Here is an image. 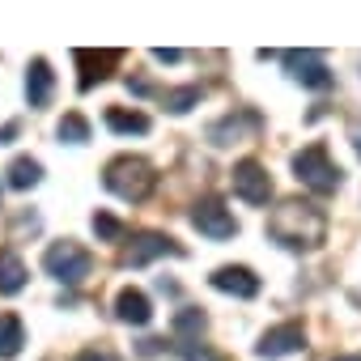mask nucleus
Listing matches in <instances>:
<instances>
[{
  "label": "nucleus",
  "mask_w": 361,
  "mask_h": 361,
  "mask_svg": "<svg viewBox=\"0 0 361 361\" xmlns=\"http://www.w3.org/2000/svg\"><path fill=\"white\" fill-rule=\"evenodd\" d=\"M77 361H115V357H111V353H98V348H85Z\"/></svg>",
  "instance_id": "nucleus-24"
},
{
  "label": "nucleus",
  "mask_w": 361,
  "mask_h": 361,
  "mask_svg": "<svg viewBox=\"0 0 361 361\" xmlns=\"http://www.w3.org/2000/svg\"><path fill=\"white\" fill-rule=\"evenodd\" d=\"M234 192L247 200V204H268L272 196V178L259 161H238L234 166Z\"/></svg>",
  "instance_id": "nucleus-5"
},
{
  "label": "nucleus",
  "mask_w": 361,
  "mask_h": 361,
  "mask_svg": "<svg viewBox=\"0 0 361 361\" xmlns=\"http://www.w3.org/2000/svg\"><path fill=\"white\" fill-rule=\"evenodd\" d=\"M43 178V166L35 161V157H13V166H9V188H18V192H26V188H35Z\"/></svg>",
  "instance_id": "nucleus-16"
},
{
  "label": "nucleus",
  "mask_w": 361,
  "mask_h": 361,
  "mask_svg": "<svg viewBox=\"0 0 361 361\" xmlns=\"http://www.w3.org/2000/svg\"><path fill=\"white\" fill-rule=\"evenodd\" d=\"M268 234L289 247V251H310L327 238V217L319 204L310 200H285L272 217H268Z\"/></svg>",
  "instance_id": "nucleus-1"
},
{
  "label": "nucleus",
  "mask_w": 361,
  "mask_h": 361,
  "mask_svg": "<svg viewBox=\"0 0 361 361\" xmlns=\"http://www.w3.org/2000/svg\"><path fill=\"white\" fill-rule=\"evenodd\" d=\"M102 183H106V192H115L119 200H145L149 192H153V183H157V174H153V166L145 161V157H115V161H106V174H102Z\"/></svg>",
  "instance_id": "nucleus-2"
},
{
  "label": "nucleus",
  "mask_w": 361,
  "mask_h": 361,
  "mask_svg": "<svg viewBox=\"0 0 361 361\" xmlns=\"http://www.w3.org/2000/svg\"><path fill=\"white\" fill-rule=\"evenodd\" d=\"M43 268L56 276V281H64V285H81L85 276H90V268H94V259H90V251L81 247V243H51L47 247V255H43Z\"/></svg>",
  "instance_id": "nucleus-4"
},
{
  "label": "nucleus",
  "mask_w": 361,
  "mask_h": 361,
  "mask_svg": "<svg viewBox=\"0 0 361 361\" xmlns=\"http://www.w3.org/2000/svg\"><path fill=\"white\" fill-rule=\"evenodd\" d=\"M157 255H178V247H174L166 234H153V230L136 234L132 247H128V264H132V268H140V264H149V259H157Z\"/></svg>",
  "instance_id": "nucleus-9"
},
{
  "label": "nucleus",
  "mask_w": 361,
  "mask_h": 361,
  "mask_svg": "<svg viewBox=\"0 0 361 361\" xmlns=\"http://www.w3.org/2000/svg\"><path fill=\"white\" fill-rule=\"evenodd\" d=\"M331 361H361V357H331Z\"/></svg>",
  "instance_id": "nucleus-26"
},
{
  "label": "nucleus",
  "mask_w": 361,
  "mask_h": 361,
  "mask_svg": "<svg viewBox=\"0 0 361 361\" xmlns=\"http://www.w3.org/2000/svg\"><path fill=\"white\" fill-rule=\"evenodd\" d=\"M302 344H306V331H302V323H281V327H272V331H264V336H259L255 353H259L264 361H276V357H289V353H298Z\"/></svg>",
  "instance_id": "nucleus-7"
},
{
  "label": "nucleus",
  "mask_w": 361,
  "mask_h": 361,
  "mask_svg": "<svg viewBox=\"0 0 361 361\" xmlns=\"http://www.w3.org/2000/svg\"><path fill=\"white\" fill-rule=\"evenodd\" d=\"M255 123H259L255 115H238V119L230 115V119H221V123H217V128H213L209 136H213V145H226V136H238L243 128H255Z\"/></svg>",
  "instance_id": "nucleus-18"
},
{
  "label": "nucleus",
  "mask_w": 361,
  "mask_h": 361,
  "mask_svg": "<svg viewBox=\"0 0 361 361\" xmlns=\"http://www.w3.org/2000/svg\"><path fill=\"white\" fill-rule=\"evenodd\" d=\"M200 327H204V314H200V310H183V314L174 319V331H178V336H188V331H200Z\"/></svg>",
  "instance_id": "nucleus-22"
},
{
  "label": "nucleus",
  "mask_w": 361,
  "mask_h": 361,
  "mask_svg": "<svg viewBox=\"0 0 361 361\" xmlns=\"http://www.w3.org/2000/svg\"><path fill=\"white\" fill-rule=\"evenodd\" d=\"M22 344H26L22 319H18V314H0V357H18Z\"/></svg>",
  "instance_id": "nucleus-15"
},
{
  "label": "nucleus",
  "mask_w": 361,
  "mask_h": 361,
  "mask_svg": "<svg viewBox=\"0 0 361 361\" xmlns=\"http://www.w3.org/2000/svg\"><path fill=\"white\" fill-rule=\"evenodd\" d=\"M94 234H98V238H106V243H115V238L123 234V226H119L111 213H94Z\"/></svg>",
  "instance_id": "nucleus-21"
},
{
  "label": "nucleus",
  "mask_w": 361,
  "mask_h": 361,
  "mask_svg": "<svg viewBox=\"0 0 361 361\" xmlns=\"http://www.w3.org/2000/svg\"><path fill=\"white\" fill-rule=\"evenodd\" d=\"M285 64H289V73H293L302 85H310V90H327V85H331V73H327V64H323L319 51H289Z\"/></svg>",
  "instance_id": "nucleus-8"
},
{
  "label": "nucleus",
  "mask_w": 361,
  "mask_h": 361,
  "mask_svg": "<svg viewBox=\"0 0 361 361\" xmlns=\"http://www.w3.org/2000/svg\"><path fill=\"white\" fill-rule=\"evenodd\" d=\"M115 314H119V323L145 327V323L153 319V306H149V298H145L140 289H123V293L115 298Z\"/></svg>",
  "instance_id": "nucleus-12"
},
{
  "label": "nucleus",
  "mask_w": 361,
  "mask_h": 361,
  "mask_svg": "<svg viewBox=\"0 0 361 361\" xmlns=\"http://www.w3.org/2000/svg\"><path fill=\"white\" fill-rule=\"evenodd\" d=\"M213 289L234 293V298H255L259 293V276L251 268H217L213 272Z\"/></svg>",
  "instance_id": "nucleus-10"
},
{
  "label": "nucleus",
  "mask_w": 361,
  "mask_h": 361,
  "mask_svg": "<svg viewBox=\"0 0 361 361\" xmlns=\"http://www.w3.org/2000/svg\"><path fill=\"white\" fill-rule=\"evenodd\" d=\"M26 289V264L13 251H0V293H22Z\"/></svg>",
  "instance_id": "nucleus-14"
},
{
  "label": "nucleus",
  "mask_w": 361,
  "mask_h": 361,
  "mask_svg": "<svg viewBox=\"0 0 361 361\" xmlns=\"http://www.w3.org/2000/svg\"><path fill=\"white\" fill-rule=\"evenodd\" d=\"M73 60L85 68L81 73V90H90L94 81H106V73L119 64V51H73Z\"/></svg>",
  "instance_id": "nucleus-11"
},
{
  "label": "nucleus",
  "mask_w": 361,
  "mask_h": 361,
  "mask_svg": "<svg viewBox=\"0 0 361 361\" xmlns=\"http://www.w3.org/2000/svg\"><path fill=\"white\" fill-rule=\"evenodd\" d=\"M196 102H200V90H196V85H188V90H170V94H166V106H170L174 115H183V111H192Z\"/></svg>",
  "instance_id": "nucleus-20"
},
{
  "label": "nucleus",
  "mask_w": 361,
  "mask_h": 361,
  "mask_svg": "<svg viewBox=\"0 0 361 361\" xmlns=\"http://www.w3.org/2000/svg\"><path fill=\"white\" fill-rule=\"evenodd\" d=\"M353 145H357V153H361V123L353 128Z\"/></svg>",
  "instance_id": "nucleus-25"
},
{
  "label": "nucleus",
  "mask_w": 361,
  "mask_h": 361,
  "mask_svg": "<svg viewBox=\"0 0 361 361\" xmlns=\"http://www.w3.org/2000/svg\"><path fill=\"white\" fill-rule=\"evenodd\" d=\"M192 226L209 238H234V230H238V221L230 217V209L221 200H200L192 209Z\"/></svg>",
  "instance_id": "nucleus-6"
},
{
  "label": "nucleus",
  "mask_w": 361,
  "mask_h": 361,
  "mask_svg": "<svg viewBox=\"0 0 361 361\" xmlns=\"http://www.w3.org/2000/svg\"><path fill=\"white\" fill-rule=\"evenodd\" d=\"M183 357H188V361H217V353H209L204 344H200V348H196V344H183Z\"/></svg>",
  "instance_id": "nucleus-23"
},
{
  "label": "nucleus",
  "mask_w": 361,
  "mask_h": 361,
  "mask_svg": "<svg viewBox=\"0 0 361 361\" xmlns=\"http://www.w3.org/2000/svg\"><path fill=\"white\" fill-rule=\"evenodd\" d=\"M51 85H56L51 64L47 60H30V68H26V98H30V106H47Z\"/></svg>",
  "instance_id": "nucleus-13"
},
{
  "label": "nucleus",
  "mask_w": 361,
  "mask_h": 361,
  "mask_svg": "<svg viewBox=\"0 0 361 361\" xmlns=\"http://www.w3.org/2000/svg\"><path fill=\"white\" fill-rule=\"evenodd\" d=\"M293 174L302 178V183L310 188V192H319V196H327V192H336L340 188V166L331 161V153H327V145H306L302 153H293Z\"/></svg>",
  "instance_id": "nucleus-3"
},
{
  "label": "nucleus",
  "mask_w": 361,
  "mask_h": 361,
  "mask_svg": "<svg viewBox=\"0 0 361 361\" xmlns=\"http://www.w3.org/2000/svg\"><path fill=\"white\" fill-rule=\"evenodd\" d=\"M106 128L123 132V136H140V132H149V119L140 111H106Z\"/></svg>",
  "instance_id": "nucleus-17"
},
{
  "label": "nucleus",
  "mask_w": 361,
  "mask_h": 361,
  "mask_svg": "<svg viewBox=\"0 0 361 361\" xmlns=\"http://www.w3.org/2000/svg\"><path fill=\"white\" fill-rule=\"evenodd\" d=\"M56 132H60V140H73V145H81V140H90V123H85L81 115H64Z\"/></svg>",
  "instance_id": "nucleus-19"
}]
</instances>
